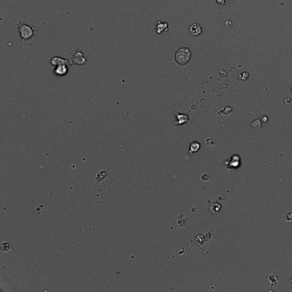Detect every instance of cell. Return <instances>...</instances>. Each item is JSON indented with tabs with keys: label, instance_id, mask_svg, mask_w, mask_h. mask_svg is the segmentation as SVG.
Wrapping results in <instances>:
<instances>
[{
	"label": "cell",
	"instance_id": "4",
	"mask_svg": "<svg viewBox=\"0 0 292 292\" xmlns=\"http://www.w3.org/2000/svg\"><path fill=\"white\" fill-rule=\"evenodd\" d=\"M168 30V23L164 22H158L156 25V33L158 34H162L163 33H165Z\"/></svg>",
	"mask_w": 292,
	"mask_h": 292
},
{
	"label": "cell",
	"instance_id": "13",
	"mask_svg": "<svg viewBox=\"0 0 292 292\" xmlns=\"http://www.w3.org/2000/svg\"><path fill=\"white\" fill-rule=\"evenodd\" d=\"M201 180H202V181H204V182H207V181H208V180H209V176H208V175H207V174H203L202 176H201Z\"/></svg>",
	"mask_w": 292,
	"mask_h": 292
},
{
	"label": "cell",
	"instance_id": "11",
	"mask_svg": "<svg viewBox=\"0 0 292 292\" xmlns=\"http://www.w3.org/2000/svg\"><path fill=\"white\" fill-rule=\"evenodd\" d=\"M9 247H10V246H9V244L8 242H3V244L1 246V250L3 252H8L9 249Z\"/></svg>",
	"mask_w": 292,
	"mask_h": 292
},
{
	"label": "cell",
	"instance_id": "2",
	"mask_svg": "<svg viewBox=\"0 0 292 292\" xmlns=\"http://www.w3.org/2000/svg\"><path fill=\"white\" fill-rule=\"evenodd\" d=\"M17 28H18V30H19V33H20V35L22 37L23 41L29 39L34 34V28H31L28 25H27V24H24L23 23H18Z\"/></svg>",
	"mask_w": 292,
	"mask_h": 292
},
{
	"label": "cell",
	"instance_id": "7",
	"mask_svg": "<svg viewBox=\"0 0 292 292\" xmlns=\"http://www.w3.org/2000/svg\"><path fill=\"white\" fill-rule=\"evenodd\" d=\"M209 210L212 213H216L220 210V206L218 204H212L210 206Z\"/></svg>",
	"mask_w": 292,
	"mask_h": 292
},
{
	"label": "cell",
	"instance_id": "9",
	"mask_svg": "<svg viewBox=\"0 0 292 292\" xmlns=\"http://www.w3.org/2000/svg\"><path fill=\"white\" fill-rule=\"evenodd\" d=\"M251 125H252V128H254L255 129H260L261 128V122L260 119H256L252 123Z\"/></svg>",
	"mask_w": 292,
	"mask_h": 292
},
{
	"label": "cell",
	"instance_id": "15",
	"mask_svg": "<svg viewBox=\"0 0 292 292\" xmlns=\"http://www.w3.org/2000/svg\"><path fill=\"white\" fill-rule=\"evenodd\" d=\"M216 1L220 4H225V0H216Z\"/></svg>",
	"mask_w": 292,
	"mask_h": 292
},
{
	"label": "cell",
	"instance_id": "19",
	"mask_svg": "<svg viewBox=\"0 0 292 292\" xmlns=\"http://www.w3.org/2000/svg\"><path fill=\"white\" fill-rule=\"evenodd\" d=\"M291 93H292V87H291Z\"/></svg>",
	"mask_w": 292,
	"mask_h": 292
},
{
	"label": "cell",
	"instance_id": "14",
	"mask_svg": "<svg viewBox=\"0 0 292 292\" xmlns=\"http://www.w3.org/2000/svg\"><path fill=\"white\" fill-rule=\"evenodd\" d=\"M207 145H210V146H212V145H214V142H212V139H207Z\"/></svg>",
	"mask_w": 292,
	"mask_h": 292
},
{
	"label": "cell",
	"instance_id": "6",
	"mask_svg": "<svg viewBox=\"0 0 292 292\" xmlns=\"http://www.w3.org/2000/svg\"><path fill=\"white\" fill-rule=\"evenodd\" d=\"M199 148H200V144L197 142H193L190 143V149H189L190 153L197 152L199 150Z\"/></svg>",
	"mask_w": 292,
	"mask_h": 292
},
{
	"label": "cell",
	"instance_id": "1",
	"mask_svg": "<svg viewBox=\"0 0 292 292\" xmlns=\"http://www.w3.org/2000/svg\"><path fill=\"white\" fill-rule=\"evenodd\" d=\"M190 58H191V52L187 47L180 48L175 53V60L181 66L187 64Z\"/></svg>",
	"mask_w": 292,
	"mask_h": 292
},
{
	"label": "cell",
	"instance_id": "12",
	"mask_svg": "<svg viewBox=\"0 0 292 292\" xmlns=\"http://www.w3.org/2000/svg\"><path fill=\"white\" fill-rule=\"evenodd\" d=\"M285 219H286V221H288V222H292V213L291 212H289V213L286 215Z\"/></svg>",
	"mask_w": 292,
	"mask_h": 292
},
{
	"label": "cell",
	"instance_id": "8",
	"mask_svg": "<svg viewBox=\"0 0 292 292\" xmlns=\"http://www.w3.org/2000/svg\"><path fill=\"white\" fill-rule=\"evenodd\" d=\"M106 175H107V172H105V171L104 172H100L98 174L97 177H96V179H97L98 182H102L106 177Z\"/></svg>",
	"mask_w": 292,
	"mask_h": 292
},
{
	"label": "cell",
	"instance_id": "3",
	"mask_svg": "<svg viewBox=\"0 0 292 292\" xmlns=\"http://www.w3.org/2000/svg\"><path fill=\"white\" fill-rule=\"evenodd\" d=\"M201 32H202L201 27L199 24H197V23H195V24L191 25L190 28H189V33L193 36H198V35H200L201 34Z\"/></svg>",
	"mask_w": 292,
	"mask_h": 292
},
{
	"label": "cell",
	"instance_id": "16",
	"mask_svg": "<svg viewBox=\"0 0 292 292\" xmlns=\"http://www.w3.org/2000/svg\"><path fill=\"white\" fill-rule=\"evenodd\" d=\"M261 120H262V122H264V123L267 122V117H266V116H262V117H261Z\"/></svg>",
	"mask_w": 292,
	"mask_h": 292
},
{
	"label": "cell",
	"instance_id": "5",
	"mask_svg": "<svg viewBox=\"0 0 292 292\" xmlns=\"http://www.w3.org/2000/svg\"><path fill=\"white\" fill-rule=\"evenodd\" d=\"M68 72L67 67L64 64H60L58 67L54 70V73L58 75H64Z\"/></svg>",
	"mask_w": 292,
	"mask_h": 292
},
{
	"label": "cell",
	"instance_id": "17",
	"mask_svg": "<svg viewBox=\"0 0 292 292\" xmlns=\"http://www.w3.org/2000/svg\"><path fill=\"white\" fill-rule=\"evenodd\" d=\"M285 101H286L287 105H289V103H290V99H285Z\"/></svg>",
	"mask_w": 292,
	"mask_h": 292
},
{
	"label": "cell",
	"instance_id": "18",
	"mask_svg": "<svg viewBox=\"0 0 292 292\" xmlns=\"http://www.w3.org/2000/svg\"><path fill=\"white\" fill-rule=\"evenodd\" d=\"M232 0H225V4H228V3H231Z\"/></svg>",
	"mask_w": 292,
	"mask_h": 292
},
{
	"label": "cell",
	"instance_id": "10",
	"mask_svg": "<svg viewBox=\"0 0 292 292\" xmlns=\"http://www.w3.org/2000/svg\"><path fill=\"white\" fill-rule=\"evenodd\" d=\"M187 220L188 218H186L184 216H180V217L178 218V225H179V226H182V227L185 226V225H186V223H187Z\"/></svg>",
	"mask_w": 292,
	"mask_h": 292
}]
</instances>
